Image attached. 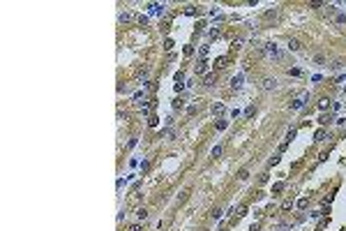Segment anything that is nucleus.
I'll use <instances>...</instances> for the list:
<instances>
[{"mask_svg": "<svg viewBox=\"0 0 346 231\" xmlns=\"http://www.w3.org/2000/svg\"><path fill=\"white\" fill-rule=\"evenodd\" d=\"M206 65H208L206 60H201L199 65H196V67H194V72H196V74H203V72H206Z\"/></svg>", "mask_w": 346, "mask_h": 231, "instance_id": "8", "label": "nucleus"}, {"mask_svg": "<svg viewBox=\"0 0 346 231\" xmlns=\"http://www.w3.org/2000/svg\"><path fill=\"white\" fill-rule=\"evenodd\" d=\"M219 155H222V146H215L212 148V157H219Z\"/></svg>", "mask_w": 346, "mask_h": 231, "instance_id": "20", "label": "nucleus"}, {"mask_svg": "<svg viewBox=\"0 0 346 231\" xmlns=\"http://www.w3.org/2000/svg\"><path fill=\"white\" fill-rule=\"evenodd\" d=\"M263 53L272 56V58H282V53H279V49H277L275 42H268V44H263Z\"/></svg>", "mask_w": 346, "mask_h": 231, "instance_id": "1", "label": "nucleus"}, {"mask_svg": "<svg viewBox=\"0 0 346 231\" xmlns=\"http://www.w3.org/2000/svg\"><path fill=\"white\" fill-rule=\"evenodd\" d=\"M231 86H233V88H240V86H242V74L233 76V81H231Z\"/></svg>", "mask_w": 346, "mask_h": 231, "instance_id": "9", "label": "nucleus"}, {"mask_svg": "<svg viewBox=\"0 0 346 231\" xmlns=\"http://www.w3.org/2000/svg\"><path fill=\"white\" fill-rule=\"evenodd\" d=\"M182 107H185L182 99H173V109H182Z\"/></svg>", "mask_w": 346, "mask_h": 231, "instance_id": "19", "label": "nucleus"}, {"mask_svg": "<svg viewBox=\"0 0 346 231\" xmlns=\"http://www.w3.org/2000/svg\"><path fill=\"white\" fill-rule=\"evenodd\" d=\"M288 49H291V51H300V49H302V44H300L298 39H288Z\"/></svg>", "mask_w": 346, "mask_h": 231, "instance_id": "3", "label": "nucleus"}, {"mask_svg": "<svg viewBox=\"0 0 346 231\" xmlns=\"http://www.w3.org/2000/svg\"><path fill=\"white\" fill-rule=\"evenodd\" d=\"M129 21H132V14L129 12H122L120 14V23H129Z\"/></svg>", "mask_w": 346, "mask_h": 231, "instance_id": "10", "label": "nucleus"}, {"mask_svg": "<svg viewBox=\"0 0 346 231\" xmlns=\"http://www.w3.org/2000/svg\"><path fill=\"white\" fill-rule=\"evenodd\" d=\"M298 208H307V199H300L298 201Z\"/></svg>", "mask_w": 346, "mask_h": 231, "instance_id": "30", "label": "nucleus"}, {"mask_svg": "<svg viewBox=\"0 0 346 231\" xmlns=\"http://www.w3.org/2000/svg\"><path fill=\"white\" fill-rule=\"evenodd\" d=\"M291 206H293V201H291V199H286L284 204H282V210H288V208H291Z\"/></svg>", "mask_w": 346, "mask_h": 231, "instance_id": "21", "label": "nucleus"}, {"mask_svg": "<svg viewBox=\"0 0 346 231\" xmlns=\"http://www.w3.org/2000/svg\"><path fill=\"white\" fill-rule=\"evenodd\" d=\"M203 83H206V86H215V74H208Z\"/></svg>", "mask_w": 346, "mask_h": 231, "instance_id": "14", "label": "nucleus"}, {"mask_svg": "<svg viewBox=\"0 0 346 231\" xmlns=\"http://www.w3.org/2000/svg\"><path fill=\"white\" fill-rule=\"evenodd\" d=\"M302 107H305V97H298L291 102V109H302Z\"/></svg>", "mask_w": 346, "mask_h": 231, "instance_id": "4", "label": "nucleus"}, {"mask_svg": "<svg viewBox=\"0 0 346 231\" xmlns=\"http://www.w3.org/2000/svg\"><path fill=\"white\" fill-rule=\"evenodd\" d=\"M247 178H249V171H247V169H240V171H238V180H247Z\"/></svg>", "mask_w": 346, "mask_h": 231, "instance_id": "11", "label": "nucleus"}, {"mask_svg": "<svg viewBox=\"0 0 346 231\" xmlns=\"http://www.w3.org/2000/svg\"><path fill=\"white\" fill-rule=\"evenodd\" d=\"M148 125H150V127H155V125H157V115H150V120H148Z\"/></svg>", "mask_w": 346, "mask_h": 231, "instance_id": "27", "label": "nucleus"}, {"mask_svg": "<svg viewBox=\"0 0 346 231\" xmlns=\"http://www.w3.org/2000/svg\"><path fill=\"white\" fill-rule=\"evenodd\" d=\"M240 46H242V39H240V37H238V39H233V49H240Z\"/></svg>", "mask_w": 346, "mask_h": 231, "instance_id": "28", "label": "nucleus"}, {"mask_svg": "<svg viewBox=\"0 0 346 231\" xmlns=\"http://www.w3.org/2000/svg\"><path fill=\"white\" fill-rule=\"evenodd\" d=\"M344 93H346V88H344Z\"/></svg>", "mask_w": 346, "mask_h": 231, "instance_id": "34", "label": "nucleus"}, {"mask_svg": "<svg viewBox=\"0 0 346 231\" xmlns=\"http://www.w3.org/2000/svg\"><path fill=\"white\" fill-rule=\"evenodd\" d=\"M277 88V79H263V90H275Z\"/></svg>", "mask_w": 346, "mask_h": 231, "instance_id": "2", "label": "nucleus"}, {"mask_svg": "<svg viewBox=\"0 0 346 231\" xmlns=\"http://www.w3.org/2000/svg\"><path fill=\"white\" fill-rule=\"evenodd\" d=\"M314 139H316V141H325V130H319V132H316V136H314Z\"/></svg>", "mask_w": 346, "mask_h": 231, "instance_id": "15", "label": "nucleus"}, {"mask_svg": "<svg viewBox=\"0 0 346 231\" xmlns=\"http://www.w3.org/2000/svg\"><path fill=\"white\" fill-rule=\"evenodd\" d=\"M251 115H254V107H249L247 111H245V118H251Z\"/></svg>", "mask_w": 346, "mask_h": 231, "instance_id": "29", "label": "nucleus"}, {"mask_svg": "<svg viewBox=\"0 0 346 231\" xmlns=\"http://www.w3.org/2000/svg\"><path fill=\"white\" fill-rule=\"evenodd\" d=\"M212 217H215V220H217V217H222V210H219V208H215V210H212Z\"/></svg>", "mask_w": 346, "mask_h": 231, "instance_id": "31", "label": "nucleus"}, {"mask_svg": "<svg viewBox=\"0 0 346 231\" xmlns=\"http://www.w3.org/2000/svg\"><path fill=\"white\" fill-rule=\"evenodd\" d=\"M136 217L146 222V220H148V210H146V208H138V210H136Z\"/></svg>", "mask_w": 346, "mask_h": 231, "instance_id": "6", "label": "nucleus"}, {"mask_svg": "<svg viewBox=\"0 0 346 231\" xmlns=\"http://www.w3.org/2000/svg\"><path fill=\"white\" fill-rule=\"evenodd\" d=\"M138 79H148V70L143 67V70H138Z\"/></svg>", "mask_w": 346, "mask_h": 231, "instance_id": "23", "label": "nucleus"}, {"mask_svg": "<svg viewBox=\"0 0 346 231\" xmlns=\"http://www.w3.org/2000/svg\"><path fill=\"white\" fill-rule=\"evenodd\" d=\"M185 14H189V16H194V14H199V9H196V7H191V5H189V7H185Z\"/></svg>", "mask_w": 346, "mask_h": 231, "instance_id": "16", "label": "nucleus"}, {"mask_svg": "<svg viewBox=\"0 0 346 231\" xmlns=\"http://www.w3.org/2000/svg\"><path fill=\"white\" fill-rule=\"evenodd\" d=\"M325 14H328V16H337V7L328 5V7H325Z\"/></svg>", "mask_w": 346, "mask_h": 231, "instance_id": "12", "label": "nucleus"}, {"mask_svg": "<svg viewBox=\"0 0 346 231\" xmlns=\"http://www.w3.org/2000/svg\"><path fill=\"white\" fill-rule=\"evenodd\" d=\"M335 23H337V26H344V23H346V14L337 12V16H335Z\"/></svg>", "mask_w": 346, "mask_h": 231, "instance_id": "5", "label": "nucleus"}, {"mask_svg": "<svg viewBox=\"0 0 346 231\" xmlns=\"http://www.w3.org/2000/svg\"><path fill=\"white\" fill-rule=\"evenodd\" d=\"M127 231H141V224H132V227H129Z\"/></svg>", "mask_w": 346, "mask_h": 231, "instance_id": "33", "label": "nucleus"}, {"mask_svg": "<svg viewBox=\"0 0 346 231\" xmlns=\"http://www.w3.org/2000/svg\"><path fill=\"white\" fill-rule=\"evenodd\" d=\"M212 113L222 115V113H224V104H212Z\"/></svg>", "mask_w": 346, "mask_h": 231, "instance_id": "7", "label": "nucleus"}, {"mask_svg": "<svg viewBox=\"0 0 346 231\" xmlns=\"http://www.w3.org/2000/svg\"><path fill=\"white\" fill-rule=\"evenodd\" d=\"M282 190H284V183H277V185L272 187V192H275V194H277V192H282Z\"/></svg>", "mask_w": 346, "mask_h": 231, "instance_id": "24", "label": "nucleus"}, {"mask_svg": "<svg viewBox=\"0 0 346 231\" xmlns=\"http://www.w3.org/2000/svg\"><path fill=\"white\" fill-rule=\"evenodd\" d=\"M330 107V102H328V99H321V102H319V109H328Z\"/></svg>", "mask_w": 346, "mask_h": 231, "instance_id": "25", "label": "nucleus"}, {"mask_svg": "<svg viewBox=\"0 0 346 231\" xmlns=\"http://www.w3.org/2000/svg\"><path fill=\"white\" fill-rule=\"evenodd\" d=\"M187 196H189V192L185 190V192H180V196H178V204H182V201H187Z\"/></svg>", "mask_w": 346, "mask_h": 231, "instance_id": "18", "label": "nucleus"}, {"mask_svg": "<svg viewBox=\"0 0 346 231\" xmlns=\"http://www.w3.org/2000/svg\"><path fill=\"white\" fill-rule=\"evenodd\" d=\"M164 49H173V39H166V42H164Z\"/></svg>", "mask_w": 346, "mask_h": 231, "instance_id": "32", "label": "nucleus"}, {"mask_svg": "<svg viewBox=\"0 0 346 231\" xmlns=\"http://www.w3.org/2000/svg\"><path fill=\"white\" fill-rule=\"evenodd\" d=\"M314 60H316V65H325V58H323V56H316Z\"/></svg>", "mask_w": 346, "mask_h": 231, "instance_id": "26", "label": "nucleus"}, {"mask_svg": "<svg viewBox=\"0 0 346 231\" xmlns=\"http://www.w3.org/2000/svg\"><path fill=\"white\" fill-rule=\"evenodd\" d=\"M309 7H311V9H319V7H323V2H319V0H314V2H309Z\"/></svg>", "mask_w": 346, "mask_h": 231, "instance_id": "22", "label": "nucleus"}, {"mask_svg": "<svg viewBox=\"0 0 346 231\" xmlns=\"http://www.w3.org/2000/svg\"><path fill=\"white\" fill-rule=\"evenodd\" d=\"M319 123H321V125H330V123H332V118H330V115H321Z\"/></svg>", "mask_w": 346, "mask_h": 231, "instance_id": "17", "label": "nucleus"}, {"mask_svg": "<svg viewBox=\"0 0 346 231\" xmlns=\"http://www.w3.org/2000/svg\"><path fill=\"white\" fill-rule=\"evenodd\" d=\"M226 62H228V58H217L215 67H219V70H222V67H226Z\"/></svg>", "mask_w": 346, "mask_h": 231, "instance_id": "13", "label": "nucleus"}]
</instances>
